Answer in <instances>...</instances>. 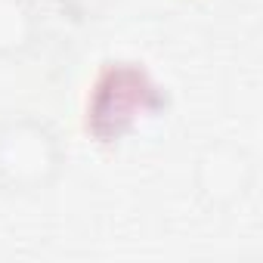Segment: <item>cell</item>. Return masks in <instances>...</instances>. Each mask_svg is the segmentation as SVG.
Listing matches in <instances>:
<instances>
[{
  "label": "cell",
  "mask_w": 263,
  "mask_h": 263,
  "mask_svg": "<svg viewBox=\"0 0 263 263\" xmlns=\"http://www.w3.org/2000/svg\"><path fill=\"white\" fill-rule=\"evenodd\" d=\"M65 167V146L53 124L37 115H10L0 121V192L37 195L50 189Z\"/></svg>",
  "instance_id": "obj_1"
},
{
  "label": "cell",
  "mask_w": 263,
  "mask_h": 263,
  "mask_svg": "<svg viewBox=\"0 0 263 263\" xmlns=\"http://www.w3.org/2000/svg\"><path fill=\"white\" fill-rule=\"evenodd\" d=\"M41 34V16L31 0H0V59L25 56Z\"/></svg>",
  "instance_id": "obj_3"
},
{
  "label": "cell",
  "mask_w": 263,
  "mask_h": 263,
  "mask_svg": "<svg viewBox=\"0 0 263 263\" xmlns=\"http://www.w3.org/2000/svg\"><path fill=\"white\" fill-rule=\"evenodd\" d=\"M257 183V158L235 140H211L192 161V192L211 211H232Z\"/></svg>",
  "instance_id": "obj_2"
}]
</instances>
